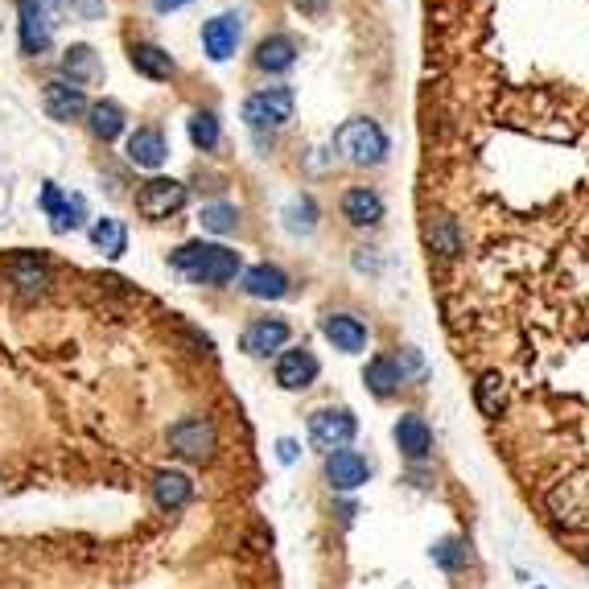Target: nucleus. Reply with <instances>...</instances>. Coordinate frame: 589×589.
I'll use <instances>...</instances> for the list:
<instances>
[{
  "mask_svg": "<svg viewBox=\"0 0 589 589\" xmlns=\"http://www.w3.org/2000/svg\"><path fill=\"white\" fill-rule=\"evenodd\" d=\"M169 157V145H165V132L161 128H136L128 136V161L141 165V169H161Z\"/></svg>",
  "mask_w": 589,
  "mask_h": 589,
  "instance_id": "obj_20",
  "label": "nucleus"
},
{
  "mask_svg": "<svg viewBox=\"0 0 589 589\" xmlns=\"http://www.w3.org/2000/svg\"><path fill=\"white\" fill-rule=\"evenodd\" d=\"M190 499H194V482L186 470H161L153 478V503L161 511H182Z\"/></svg>",
  "mask_w": 589,
  "mask_h": 589,
  "instance_id": "obj_18",
  "label": "nucleus"
},
{
  "mask_svg": "<svg viewBox=\"0 0 589 589\" xmlns=\"http://www.w3.org/2000/svg\"><path fill=\"white\" fill-rule=\"evenodd\" d=\"M359 433V421L351 408H318L309 412V445L318 454H334V449H346Z\"/></svg>",
  "mask_w": 589,
  "mask_h": 589,
  "instance_id": "obj_5",
  "label": "nucleus"
},
{
  "mask_svg": "<svg viewBox=\"0 0 589 589\" xmlns=\"http://www.w3.org/2000/svg\"><path fill=\"white\" fill-rule=\"evenodd\" d=\"M169 449L182 462L206 466L215 458V449H219V429H215L211 417H182V421L169 425Z\"/></svg>",
  "mask_w": 589,
  "mask_h": 589,
  "instance_id": "obj_3",
  "label": "nucleus"
},
{
  "mask_svg": "<svg viewBox=\"0 0 589 589\" xmlns=\"http://www.w3.org/2000/svg\"><path fill=\"white\" fill-rule=\"evenodd\" d=\"M17 17H21V50L46 54L50 50V17L33 5V0H17Z\"/></svg>",
  "mask_w": 589,
  "mask_h": 589,
  "instance_id": "obj_19",
  "label": "nucleus"
},
{
  "mask_svg": "<svg viewBox=\"0 0 589 589\" xmlns=\"http://www.w3.org/2000/svg\"><path fill=\"white\" fill-rule=\"evenodd\" d=\"M363 384H367V392H371V396H379V400H392V396L404 388V375H400L396 359H388V355H375V359L363 367Z\"/></svg>",
  "mask_w": 589,
  "mask_h": 589,
  "instance_id": "obj_22",
  "label": "nucleus"
},
{
  "mask_svg": "<svg viewBox=\"0 0 589 589\" xmlns=\"http://www.w3.org/2000/svg\"><path fill=\"white\" fill-rule=\"evenodd\" d=\"M149 5H153L157 13H178L182 5H190V0H149Z\"/></svg>",
  "mask_w": 589,
  "mask_h": 589,
  "instance_id": "obj_36",
  "label": "nucleus"
},
{
  "mask_svg": "<svg viewBox=\"0 0 589 589\" xmlns=\"http://www.w3.org/2000/svg\"><path fill=\"white\" fill-rule=\"evenodd\" d=\"M318 371H322V363L314 359V351H305V346H293V351L276 355V384L285 392H305L318 379Z\"/></svg>",
  "mask_w": 589,
  "mask_h": 589,
  "instance_id": "obj_9",
  "label": "nucleus"
},
{
  "mask_svg": "<svg viewBox=\"0 0 589 589\" xmlns=\"http://www.w3.org/2000/svg\"><path fill=\"white\" fill-rule=\"evenodd\" d=\"M322 334L334 342V351H342V355H359L367 346V322L355 318V314H326Z\"/></svg>",
  "mask_w": 589,
  "mask_h": 589,
  "instance_id": "obj_17",
  "label": "nucleus"
},
{
  "mask_svg": "<svg viewBox=\"0 0 589 589\" xmlns=\"http://www.w3.org/2000/svg\"><path fill=\"white\" fill-rule=\"evenodd\" d=\"M186 132H190V145L202 149V153H211L219 145V116L215 112H194L186 120Z\"/></svg>",
  "mask_w": 589,
  "mask_h": 589,
  "instance_id": "obj_32",
  "label": "nucleus"
},
{
  "mask_svg": "<svg viewBox=\"0 0 589 589\" xmlns=\"http://www.w3.org/2000/svg\"><path fill=\"white\" fill-rule=\"evenodd\" d=\"M128 62H132V71L145 75V79H173V71H178L173 58L161 46H153V42H136L128 50Z\"/></svg>",
  "mask_w": 589,
  "mask_h": 589,
  "instance_id": "obj_25",
  "label": "nucleus"
},
{
  "mask_svg": "<svg viewBox=\"0 0 589 589\" xmlns=\"http://www.w3.org/2000/svg\"><path fill=\"white\" fill-rule=\"evenodd\" d=\"M9 281L17 285V293L25 301H33V297H42L50 289V264L42 256H33V252H21V256L9 260Z\"/></svg>",
  "mask_w": 589,
  "mask_h": 589,
  "instance_id": "obj_15",
  "label": "nucleus"
},
{
  "mask_svg": "<svg viewBox=\"0 0 589 589\" xmlns=\"http://www.w3.org/2000/svg\"><path fill=\"white\" fill-rule=\"evenodd\" d=\"M198 223H202V231H211V235H231L239 227V206L235 202H206Z\"/></svg>",
  "mask_w": 589,
  "mask_h": 589,
  "instance_id": "obj_30",
  "label": "nucleus"
},
{
  "mask_svg": "<svg viewBox=\"0 0 589 589\" xmlns=\"http://www.w3.org/2000/svg\"><path fill=\"white\" fill-rule=\"evenodd\" d=\"M334 149H338L342 161H351L359 169L384 165V157H388V132L379 128L375 120H367V116H355V120H346L334 132Z\"/></svg>",
  "mask_w": 589,
  "mask_h": 589,
  "instance_id": "obj_2",
  "label": "nucleus"
},
{
  "mask_svg": "<svg viewBox=\"0 0 589 589\" xmlns=\"http://www.w3.org/2000/svg\"><path fill=\"white\" fill-rule=\"evenodd\" d=\"M42 211L50 215V227L58 231V235H66V231H75V227H83V219H87V202H83V194H62L58 186H42Z\"/></svg>",
  "mask_w": 589,
  "mask_h": 589,
  "instance_id": "obj_10",
  "label": "nucleus"
},
{
  "mask_svg": "<svg viewBox=\"0 0 589 589\" xmlns=\"http://www.w3.org/2000/svg\"><path fill=\"white\" fill-rule=\"evenodd\" d=\"M425 244L429 252H437L441 260H454L462 252V231H458V219H449V215H429L425 223Z\"/></svg>",
  "mask_w": 589,
  "mask_h": 589,
  "instance_id": "obj_23",
  "label": "nucleus"
},
{
  "mask_svg": "<svg viewBox=\"0 0 589 589\" xmlns=\"http://www.w3.org/2000/svg\"><path fill=\"white\" fill-rule=\"evenodd\" d=\"M293 108H297L293 87H264L244 99V124L252 132H276L293 120Z\"/></svg>",
  "mask_w": 589,
  "mask_h": 589,
  "instance_id": "obj_4",
  "label": "nucleus"
},
{
  "mask_svg": "<svg viewBox=\"0 0 589 589\" xmlns=\"http://www.w3.org/2000/svg\"><path fill=\"white\" fill-rule=\"evenodd\" d=\"M186 202H190V190L182 182H173V178H153V182H145L141 190H136V211H141L145 219H153V223L178 215Z\"/></svg>",
  "mask_w": 589,
  "mask_h": 589,
  "instance_id": "obj_6",
  "label": "nucleus"
},
{
  "mask_svg": "<svg viewBox=\"0 0 589 589\" xmlns=\"http://www.w3.org/2000/svg\"><path fill=\"white\" fill-rule=\"evenodd\" d=\"M87 128H91V136H99V141H116V136L124 132L120 103H112V99L91 103V108H87Z\"/></svg>",
  "mask_w": 589,
  "mask_h": 589,
  "instance_id": "obj_28",
  "label": "nucleus"
},
{
  "mask_svg": "<svg viewBox=\"0 0 589 589\" xmlns=\"http://www.w3.org/2000/svg\"><path fill=\"white\" fill-rule=\"evenodd\" d=\"M285 227L293 231V235H309L318 227V206H314V198L309 194H297V198H289V206H285Z\"/></svg>",
  "mask_w": 589,
  "mask_h": 589,
  "instance_id": "obj_31",
  "label": "nucleus"
},
{
  "mask_svg": "<svg viewBox=\"0 0 589 589\" xmlns=\"http://www.w3.org/2000/svg\"><path fill=\"white\" fill-rule=\"evenodd\" d=\"M371 478V462L359 454V449H334L326 454V482L334 491H359L363 482Z\"/></svg>",
  "mask_w": 589,
  "mask_h": 589,
  "instance_id": "obj_8",
  "label": "nucleus"
},
{
  "mask_svg": "<svg viewBox=\"0 0 589 589\" xmlns=\"http://www.w3.org/2000/svg\"><path fill=\"white\" fill-rule=\"evenodd\" d=\"M289 338H293V330L285 318H256L239 334V346H244V355H252V359H268V355H281Z\"/></svg>",
  "mask_w": 589,
  "mask_h": 589,
  "instance_id": "obj_7",
  "label": "nucleus"
},
{
  "mask_svg": "<svg viewBox=\"0 0 589 589\" xmlns=\"http://www.w3.org/2000/svg\"><path fill=\"white\" fill-rule=\"evenodd\" d=\"M42 108H46V116H50V120L71 124V120H79V116L91 108V103H87L83 87L66 83V79H50V83H46V91H42Z\"/></svg>",
  "mask_w": 589,
  "mask_h": 589,
  "instance_id": "obj_11",
  "label": "nucleus"
},
{
  "mask_svg": "<svg viewBox=\"0 0 589 589\" xmlns=\"http://www.w3.org/2000/svg\"><path fill=\"white\" fill-rule=\"evenodd\" d=\"M297 9H301V13H322L326 0H297Z\"/></svg>",
  "mask_w": 589,
  "mask_h": 589,
  "instance_id": "obj_37",
  "label": "nucleus"
},
{
  "mask_svg": "<svg viewBox=\"0 0 589 589\" xmlns=\"http://www.w3.org/2000/svg\"><path fill=\"white\" fill-rule=\"evenodd\" d=\"M342 219L367 231V227H379L384 223V198H379L371 186H351L342 194Z\"/></svg>",
  "mask_w": 589,
  "mask_h": 589,
  "instance_id": "obj_14",
  "label": "nucleus"
},
{
  "mask_svg": "<svg viewBox=\"0 0 589 589\" xmlns=\"http://www.w3.org/2000/svg\"><path fill=\"white\" fill-rule=\"evenodd\" d=\"M293 62H297V42L289 38V33H268V38L256 46V66L268 75H285Z\"/></svg>",
  "mask_w": 589,
  "mask_h": 589,
  "instance_id": "obj_21",
  "label": "nucleus"
},
{
  "mask_svg": "<svg viewBox=\"0 0 589 589\" xmlns=\"http://www.w3.org/2000/svg\"><path fill=\"white\" fill-rule=\"evenodd\" d=\"M276 458H281L285 466H293V462H297V441H293V437H281V441H276Z\"/></svg>",
  "mask_w": 589,
  "mask_h": 589,
  "instance_id": "obj_35",
  "label": "nucleus"
},
{
  "mask_svg": "<svg viewBox=\"0 0 589 589\" xmlns=\"http://www.w3.org/2000/svg\"><path fill=\"white\" fill-rule=\"evenodd\" d=\"M474 404H478V412L482 417H499L503 412V404H507V384H503V375L499 371H487L474 384Z\"/></svg>",
  "mask_w": 589,
  "mask_h": 589,
  "instance_id": "obj_29",
  "label": "nucleus"
},
{
  "mask_svg": "<svg viewBox=\"0 0 589 589\" xmlns=\"http://www.w3.org/2000/svg\"><path fill=\"white\" fill-rule=\"evenodd\" d=\"M62 75L66 83H75V87H91L103 79V66H99V54L91 46H71L62 54Z\"/></svg>",
  "mask_w": 589,
  "mask_h": 589,
  "instance_id": "obj_24",
  "label": "nucleus"
},
{
  "mask_svg": "<svg viewBox=\"0 0 589 589\" xmlns=\"http://www.w3.org/2000/svg\"><path fill=\"white\" fill-rule=\"evenodd\" d=\"M392 437H396V449L408 462H425L433 454V429H429L425 417H417V412H404L392 429Z\"/></svg>",
  "mask_w": 589,
  "mask_h": 589,
  "instance_id": "obj_13",
  "label": "nucleus"
},
{
  "mask_svg": "<svg viewBox=\"0 0 589 589\" xmlns=\"http://www.w3.org/2000/svg\"><path fill=\"white\" fill-rule=\"evenodd\" d=\"M429 557H433V565H437L441 573H462V569L474 565V552H470V544H466L462 536H445V540H437V544L429 548Z\"/></svg>",
  "mask_w": 589,
  "mask_h": 589,
  "instance_id": "obj_27",
  "label": "nucleus"
},
{
  "mask_svg": "<svg viewBox=\"0 0 589 589\" xmlns=\"http://www.w3.org/2000/svg\"><path fill=\"white\" fill-rule=\"evenodd\" d=\"M71 13H79L83 21H95V17H103V0H62Z\"/></svg>",
  "mask_w": 589,
  "mask_h": 589,
  "instance_id": "obj_34",
  "label": "nucleus"
},
{
  "mask_svg": "<svg viewBox=\"0 0 589 589\" xmlns=\"http://www.w3.org/2000/svg\"><path fill=\"white\" fill-rule=\"evenodd\" d=\"M91 244L108 260H120L128 252V227L120 219H112V215H103V219L91 223Z\"/></svg>",
  "mask_w": 589,
  "mask_h": 589,
  "instance_id": "obj_26",
  "label": "nucleus"
},
{
  "mask_svg": "<svg viewBox=\"0 0 589 589\" xmlns=\"http://www.w3.org/2000/svg\"><path fill=\"white\" fill-rule=\"evenodd\" d=\"M239 289L256 301H281V297H289V272L276 264H252V268H244Z\"/></svg>",
  "mask_w": 589,
  "mask_h": 589,
  "instance_id": "obj_16",
  "label": "nucleus"
},
{
  "mask_svg": "<svg viewBox=\"0 0 589 589\" xmlns=\"http://www.w3.org/2000/svg\"><path fill=\"white\" fill-rule=\"evenodd\" d=\"M239 33H244V21H239V13H219L202 25V50L211 62H227L239 46Z\"/></svg>",
  "mask_w": 589,
  "mask_h": 589,
  "instance_id": "obj_12",
  "label": "nucleus"
},
{
  "mask_svg": "<svg viewBox=\"0 0 589 589\" xmlns=\"http://www.w3.org/2000/svg\"><path fill=\"white\" fill-rule=\"evenodd\" d=\"M396 367H400V375H404V384H408V375H425V359H421L417 351H400V355H396Z\"/></svg>",
  "mask_w": 589,
  "mask_h": 589,
  "instance_id": "obj_33",
  "label": "nucleus"
},
{
  "mask_svg": "<svg viewBox=\"0 0 589 589\" xmlns=\"http://www.w3.org/2000/svg\"><path fill=\"white\" fill-rule=\"evenodd\" d=\"M169 268L182 272L190 285H231L244 260L239 252H231L227 244H206V239H194V244H182L169 256Z\"/></svg>",
  "mask_w": 589,
  "mask_h": 589,
  "instance_id": "obj_1",
  "label": "nucleus"
}]
</instances>
